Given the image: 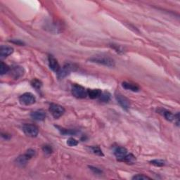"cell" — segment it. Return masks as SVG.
<instances>
[{
	"mask_svg": "<svg viewBox=\"0 0 180 180\" xmlns=\"http://www.w3.org/2000/svg\"><path fill=\"white\" fill-rule=\"evenodd\" d=\"M89 61L92 63H98V64L107 66V67H114L115 64V61L112 58L104 55L94 56L89 59Z\"/></svg>",
	"mask_w": 180,
	"mask_h": 180,
	"instance_id": "obj_1",
	"label": "cell"
},
{
	"mask_svg": "<svg viewBox=\"0 0 180 180\" xmlns=\"http://www.w3.org/2000/svg\"><path fill=\"white\" fill-rule=\"evenodd\" d=\"M35 154V150L33 149H28L25 154L19 155L18 157L16 159V163L17 164L18 166L23 167L25 165H26V163H28V161L31 159L33 157Z\"/></svg>",
	"mask_w": 180,
	"mask_h": 180,
	"instance_id": "obj_2",
	"label": "cell"
},
{
	"mask_svg": "<svg viewBox=\"0 0 180 180\" xmlns=\"http://www.w3.org/2000/svg\"><path fill=\"white\" fill-rule=\"evenodd\" d=\"M49 110L52 113L53 117L56 119L61 117L65 113V108L62 106L56 104H50Z\"/></svg>",
	"mask_w": 180,
	"mask_h": 180,
	"instance_id": "obj_3",
	"label": "cell"
},
{
	"mask_svg": "<svg viewBox=\"0 0 180 180\" xmlns=\"http://www.w3.org/2000/svg\"><path fill=\"white\" fill-rule=\"evenodd\" d=\"M72 94L78 99H84L87 96V91L83 86L74 84L72 87Z\"/></svg>",
	"mask_w": 180,
	"mask_h": 180,
	"instance_id": "obj_4",
	"label": "cell"
},
{
	"mask_svg": "<svg viewBox=\"0 0 180 180\" xmlns=\"http://www.w3.org/2000/svg\"><path fill=\"white\" fill-rule=\"evenodd\" d=\"M76 69L75 65L71 64V63H66L63 68H61L59 72L57 73L58 78L59 79H63L65 77L69 75L72 71H75Z\"/></svg>",
	"mask_w": 180,
	"mask_h": 180,
	"instance_id": "obj_5",
	"label": "cell"
},
{
	"mask_svg": "<svg viewBox=\"0 0 180 180\" xmlns=\"http://www.w3.org/2000/svg\"><path fill=\"white\" fill-rule=\"evenodd\" d=\"M23 131L27 136L30 137H36L39 134L38 127L32 124H25L23 126Z\"/></svg>",
	"mask_w": 180,
	"mask_h": 180,
	"instance_id": "obj_6",
	"label": "cell"
},
{
	"mask_svg": "<svg viewBox=\"0 0 180 180\" xmlns=\"http://www.w3.org/2000/svg\"><path fill=\"white\" fill-rule=\"evenodd\" d=\"M19 101L20 104L23 105L29 106L35 104L36 99L33 94L30 93V92H26L19 97Z\"/></svg>",
	"mask_w": 180,
	"mask_h": 180,
	"instance_id": "obj_7",
	"label": "cell"
},
{
	"mask_svg": "<svg viewBox=\"0 0 180 180\" xmlns=\"http://www.w3.org/2000/svg\"><path fill=\"white\" fill-rule=\"evenodd\" d=\"M115 97L116 101H117L118 104H120V106L124 108V109L128 110L129 106H130V102H129V100L128 98L123 96V95L120 93V92H116Z\"/></svg>",
	"mask_w": 180,
	"mask_h": 180,
	"instance_id": "obj_8",
	"label": "cell"
},
{
	"mask_svg": "<svg viewBox=\"0 0 180 180\" xmlns=\"http://www.w3.org/2000/svg\"><path fill=\"white\" fill-rule=\"evenodd\" d=\"M11 75L16 80H18L20 77H22L24 74V69L23 67L19 65H14L10 70Z\"/></svg>",
	"mask_w": 180,
	"mask_h": 180,
	"instance_id": "obj_9",
	"label": "cell"
},
{
	"mask_svg": "<svg viewBox=\"0 0 180 180\" xmlns=\"http://www.w3.org/2000/svg\"><path fill=\"white\" fill-rule=\"evenodd\" d=\"M48 61H49V66L50 69H52L56 73H57L58 72H59V70L61 69L60 65L59 62H58V61L54 57V56L49 55Z\"/></svg>",
	"mask_w": 180,
	"mask_h": 180,
	"instance_id": "obj_10",
	"label": "cell"
},
{
	"mask_svg": "<svg viewBox=\"0 0 180 180\" xmlns=\"http://www.w3.org/2000/svg\"><path fill=\"white\" fill-rule=\"evenodd\" d=\"M30 116L33 120L42 121L46 118V112L44 110H37L32 112Z\"/></svg>",
	"mask_w": 180,
	"mask_h": 180,
	"instance_id": "obj_11",
	"label": "cell"
},
{
	"mask_svg": "<svg viewBox=\"0 0 180 180\" xmlns=\"http://www.w3.org/2000/svg\"><path fill=\"white\" fill-rule=\"evenodd\" d=\"M14 52V48L8 46H2L0 48V58L1 59H5L7 56H9Z\"/></svg>",
	"mask_w": 180,
	"mask_h": 180,
	"instance_id": "obj_12",
	"label": "cell"
},
{
	"mask_svg": "<svg viewBox=\"0 0 180 180\" xmlns=\"http://www.w3.org/2000/svg\"><path fill=\"white\" fill-rule=\"evenodd\" d=\"M114 154L119 160H122L128 154V150L125 147L118 146L115 149Z\"/></svg>",
	"mask_w": 180,
	"mask_h": 180,
	"instance_id": "obj_13",
	"label": "cell"
},
{
	"mask_svg": "<svg viewBox=\"0 0 180 180\" xmlns=\"http://www.w3.org/2000/svg\"><path fill=\"white\" fill-rule=\"evenodd\" d=\"M102 91L99 89H92L87 90V96H89L90 99H94L99 98Z\"/></svg>",
	"mask_w": 180,
	"mask_h": 180,
	"instance_id": "obj_14",
	"label": "cell"
},
{
	"mask_svg": "<svg viewBox=\"0 0 180 180\" xmlns=\"http://www.w3.org/2000/svg\"><path fill=\"white\" fill-rule=\"evenodd\" d=\"M122 86H123L124 89H125L127 90H130V91L136 92L139 91V86H137V84H135L128 83V82H124V83H122Z\"/></svg>",
	"mask_w": 180,
	"mask_h": 180,
	"instance_id": "obj_15",
	"label": "cell"
},
{
	"mask_svg": "<svg viewBox=\"0 0 180 180\" xmlns=\"http://www.w3.org/2000/svg\"><path fill=\"white\" fill-rule=\"evenodd\" d=\"M56 128L58 129V130L60 132V133L62 135H75L78 133V132L75 130V129H65L59 126H56Z\"/></svg>",
	"mask_w": 180,
	"mask_h": 180,
	"instance_id": "obj_16",
	"label": "cell"
},
{
	"mask_svg": "<svg viewBox=\"0 0 180 180\" xmlns=\"http://www.w3.org/2000/svg\"><path fill=\"white\" fill-rule=\"evenodd\" d=\"M158 111H159V113H161V114L164 116V118H165L167 120H168V121L174 120V115H173V113L170 112V111L164 110V109H161Z\"/></svg>",
	"mask_w": 180,
	"mask_h": 180,
	"instance_id": "obj_17",
	"label": "cell"
},
{
	"mask_svg": "<svg viewBox=\"0 0 180 180\" xmlns=\"http://www.w3.org/2000/svg\"><path fill=\"white\" fill-rule=\"evenodd\" d=\"M122 161H125V163H128L129 164H134L136 162V157L133 154H132V153L127 154V155L122 160Z\"/></svg>",
	"mask_w": 180,
	"mask_h": 180,
	"instance_id": "obj_18",
	"label": "cell"
},
{
	"mask_svg": "<svg viewBox=\"0 0 180 180\" xmlns=\"http://www.w3.org/2000/svg\"><path fill=\"white\" fill-rule=\"evenodd\" d=\"M31 85L33 88H35L37 91H39L41 89V87H42V83L41 81H39L38 79H33L31 81Z\"/></svg>",
	"mask_w": 180,
	"mask_h": 180,
	"instance_id": "obj_19",
	"label": "cell"
},
{
	"mask_svg": "<svg viewBox=\"0 0 180 180\" xmlns=\"http://www.w3.org/2000/svg\"><path fill=\"white\" fill-rule=\"evenodd\" d=\"M9 71H10L9 66L4 62H1V64H0V74H1V75L7 73Z\"/></svg>",
	"mask_w": 180,
	"mask_h": 180,
	"instance_id": "obj_20",
	"label": "cell"
},
{
	"mask_svg": "<svg viewBox=\"0 0 180 180\" xmlns=\"http://www.w3.org/2000/svg\"><path fill=\"white\" fill-rule=\"evenodd\" d=\"M90 150L92 151V152L94 153V154L97 155H99V156H104V153H103L102 150L101 149V148L99 146H91L90 147Z\"/></svg>",
	"mask_w": 180,
	"mask_h": 180,
	"instance_id": "obj_21",
	"label": "cell"
},
{
	"mask_svg": "<svg viewBox=\"0 0 180 180\" xmlns=\"http://www.w3.org/2000/svg\"><path fill=\"white\" fill-rule=\"evenodd\" d=\"M100 101H101L103 102H108L109 101L110 99V94L108 93V92H102L101 94L99 97Z\"/></svg>",
	"mask_w": 180,
	"mask_h": 180,
	"instance_id": "obj_22",
	"label": "cell"
},
{
	"mask_svg": "<svg viewBox=\"0 0 180 180\" xmlns=\"http://www.w3.org/2000/svg\"><path fill=\"white\" fill-rule=\"evenodd\" d=\"M150 163L152 164V165L157 166V167H163L165 165V162L163 160H160V159H155V160H151Z\"/></svg>",
	"mask_w": 180,
	"mask_h": 180,
	"instance_id": "obj_23",
	"label": "cell"
},
{
	"mask_svg": "<svg viewBox=\"0 0 180 180\" xmlns=\"http://www.w3.org/2000/svg\"><path fill=\"white\" fill-rule=\"evenodd\" d=\"M132 179L136 180H146V179H151V178L148 176H146L144 174H137L132 177Z\"/></svg>",
	"mask_w": 180,
	"mask_h": 180,
	"instance_id": "obj_24",
	"label": "cell"
},
{
	"mask_svg": "<svg viewBox=\"0 0 180 180\" xmlns=\"http://www.w3.org/2000/svg\"><path fill=\"white\" fill-rule=\"evenodd\" d=\"M67 144L69 146H75L78 144V141H77L75 139L73 138V137H70L67 140Z\"/></svg>",
	"mask_w": 180,
	"mask_h": 180,
	"instance_id": "obj_25",
	"label": "cell"
},
{
	"mask_svg": "<svg viewBox=\"0 0 180 180\" xmlns=\"http://www.w3.org/2000/svg\"><path fill=\"white\" fill-rule=\"evenodd\" d=\"M42 150H43V151L46 153V154H49V155L51 154V153L53 152L52 148L49 145L44 146L42 147Z\"/></svg>",
	"mask_w": 180,
	"mask_h": 180,
	"instance_id": "obj_26",
	"label": "cell"
},
{
	"mask_svg": "<svg viewBox=\"0 0 180 180\" xmlns=\"http://www.w3.org/2000/svg\"><path fill=\"white\" fill-rule=\"evenodd\" d=\"M89 168H90V170H91L92 172L94 174H101L102 173V170H101L99 168H95V167H93V166H89Z\"/></svg>",
	"mask_w": 180,
	"mask_h": 180,
	"instance_id": "obj_27",
	"label": "cell"
},
{
	"mask_svg": "<svg viewBox=\"0 0 180 180\" xmlns=\"http://www.w3.org/2000/svg\"><path fill=\"white\" fill-rule=\"evenodd\" d=\"M11 42H12V43H14V44H16L18 45H23L24 43L22 41H20V39H13V40H11Z\"/></svg>",
	"mask_w": 180,
	"mask_h": 180,
	"instance_id": "obj_28",
	"label": "cell"
},
{
	"mask_svg": "<svg viewBox=\"0 0 180 180\" xmlns=\"http://www.w3.org/2000/svg\"><path fill=\"white\" fill-rule=\"evenodd\" d=\"M2 137L6 140H9L11 138V136L7 134H2Z\"/></svg>",
	"mask_w": 180,
	"mask_h": 180,
	"instance_id": "obj_29",
	"label": "cell"
}]
</instances>
